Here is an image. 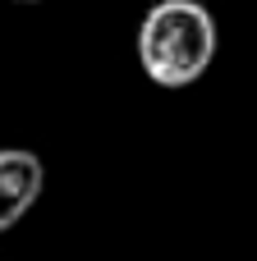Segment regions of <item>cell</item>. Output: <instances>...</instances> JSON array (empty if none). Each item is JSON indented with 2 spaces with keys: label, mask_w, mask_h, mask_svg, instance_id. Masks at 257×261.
<instances>
[{
  "label": "cell",
  "mask_w": 257,
  "mask_h": 261,
  "mask_svg": "<svg viewBox=\"0 0 257 261\" xmlns=\"http://www.w3.org/2000/svg\"><path fill=\"white\" fill-rule=\"evenodd\" d=\"M46 165L28 147H0V234L14 229L41 197Z\"/></svg>",
  "instance_id": "2"
},
{
  "label": "cell",
  "mask_w": 257,
  "mask_h": 261,
  "mask_svg": "<svg viewBox=\"0 0 257 261\" xmlns=\"http://www.w3.org/2000/svg\"><path fill=\"white\" fill-rule=\"evenodd\" d=\"M23 5H37V0H23Z\"/></svg>",
  "instance_id": "3"
},
{
  "label": "cell",
  "mask_w": 257,
  "mask_h": 261,
  "mask_svg": "<svg viewBox=\"0 0 257 261\" xmlns=\"http://www.w3.org/2000/svg\"><path fill=\"white\" fill-rule=\"evenodd\" d=\"M216 46H221V32L202 0H156L143 14L133 37L138 69L166 92L193 87L212 69Z\"/></svg>",
  "instance_id": "1"
}]
</instances>
